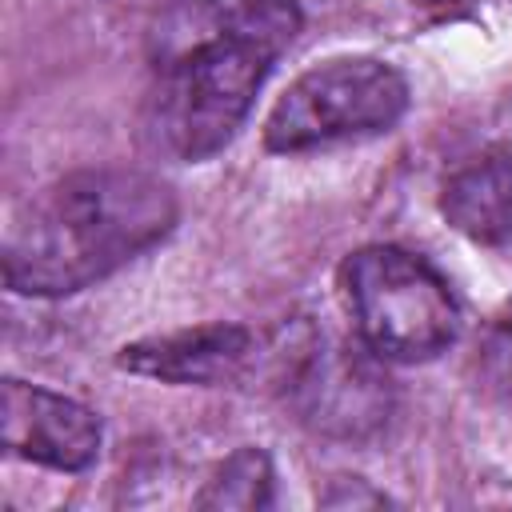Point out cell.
<instances>
[{
	"label": "cell",
	"instance_id": "cell-4",
	"mask_svg": "<svg viewBox=\"0 0 512 512\" xmlns=\"http://www.w3.org/2000/svg\"><path fill=\"white\" fill-rule=\"evenodd\" d=\"M408 112V80L376 56H336L288 84L264 120L272 152H312L388 132Z\"/></svg>",
	"mask_w": 512,
	"mask_h": 512
},
{
	"label": "cell",
	"instance_id": "cell-5",
	"mask_svg": "<svg viewBox=\"0 0 512 512\" xmlns=\"http://www.w3.org/2000/svg\"><path fill=\"white\" fill-rule=\"evenodd\" d=\"M292 404L312 432L368 440L392 416V384L380 356L344 340L312 344L292 372Z\"/></svg>",
	"mask_w": 512,
	"mask_h": 512
},
{
	"label": "cell",
	"instance_id": "cell-1",
	"mask_svg": "<svg viewBox=\"0 0 512 512\" xmlns=\"http://www.w3.org/2000/svg\"><path fill=\"white\" fill-rule=\"evenodd\" d=\"M296 32L300 0H168L148 24V144L168 160L216 156Z\"/></svg>",
	"mask_w": 512,
	"mask_h": 512
},
{
	"label": "cell",
	"instance_id": "cell-7",
	"mask_svg": "<svg viewBox=\"0 0 512 512\" xmlns=\"http://www.w3.org/2000/svg\"><path fill=\"white\" fill-rule=\"evenodd\" d=\"M256 336L244 324H196L124 344L116 364L164 384H224L244 372Z\"/></svg>",
	"mask_w": 512,
	"mask_h": 512
},
{
	"label": "cell",
	"instance_id": "cell-9",
	"mask_svg": "<svg viewBox=\"0 0 512 512\" xmlns=\"http://www.w3.org/2000/svg\"><path fill=\"white\" fill-rule=\"evenodd\" d=\"M272 460L260 448H236L196 492V508H212V512H252V508H268L272 504Z\"/></svg>",
	"mask_w": 512,
	"mask_h": 512
},
{
	"label": "cell",
	"instance_id": "cell-3",
	"mask_svg": "<svg viewBox=\"0 0 512 512\" xmlns=\"http://www.w3.org/2000/svg\"><path fill=\"white\" fill-rule=\"evenodd\" d=\"M340 288L360 344L380 360H432L460 332V308L440 272L396 244L352 252L340 268Z\"/></svg>",
	"mask_w": 512,
	"mask_h": 512
},
{
	"label": "cell",
	"instance_id": "cell-2",
	"mask_svg": "<svg viewBox=\"0 0 512 512\" xmlns=\"http://www.w3.org/2000/svg\"><path fill=\"white\" fill-rule=\"evenodd\" d=\"M176 224L172 188L140 168H80L44 184L12 212L0 244L4 284L20 296H72Z\"/></svg>",
	"mask_w": 512,
	"mask_h": 512
},
{
	"label": "cell",
	"instance_id": "cell-11",
	"mask_svg": "<svg viewBox=\"0 0 512 512\" xmlns=\"http://www.w3.org/2000/svg\"><path fill=\"white\" fill-rule=\"evenodd\" d=\"M412 4H424V8H452V4H464V0H412Z\"/></svg>",
	"mask_w": 512,
	"mask_h": 512
},
{
	"label": "cell",
	"instance_id": "cell-6",
	"mask_svg": "<svg viewBox=\"0 0 512 512\" xmlns=\"http://www.w3.org/2000/svg\"><path fill=\"white\" fill-rule=\"evenodd\" d=\"M0 440L20 460L56 472H84L100 456V420L72 396L24 380H4Z\"/></svg>",
	"mask_w": 512,
	"mask_h": 512
},
{
	"label": "cell",
	"instance_id": "cell-10",
	"mask_svg": "<svg viewBox=\"0 0 512 512\" xmlns=\"http://www.w3.org/2000/svg\"><path fill=\"white\" fill-rule=\"evenodd\" d=\"M320 500H324V504H388V496H384V492L364 488V480H356V484H352L344 496H340V492H324Z\"/></svg>",
	"mask_w": 512,
	"mask_h": 512
},
{
	"label": "cell",
	"instance_id": "cell-8",
	"mask_svg": "<svg viewBox=\"0 0 512 512\" xmlns=\"http://www.w3.org/2000/svg\"><path fill=\"white\" fill-rule=\"evenodd\" d=\"M444 220L476 244H512V156H476L444 180Z\"/></svg>",
	"mask_w": 512,
	"mask_h": 512
}]
</instances>
